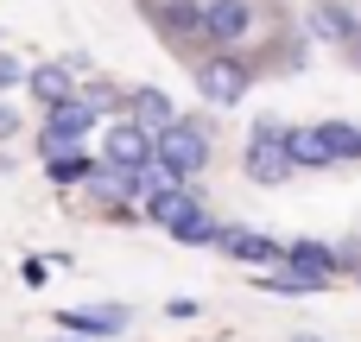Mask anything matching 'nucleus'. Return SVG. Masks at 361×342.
<instances>
[{"mask_svg":"<svg viewBox=\"0 0 361 342\" xmlns=\"http://www.w3.org/2000/svg\"><path fill=\"white\" fill-rule=\"evenodd\" d=\"M165 235H178L184 248H197V241H216V222L203 216V203H197V190H190V197H184V203H178V209L165 216Z\"/></svg>","mask_w":361,"mask_h":342,"instance_id":"8","label":"nucleus"},{"mask_svg":"<svg viewBox=\"0 0 361 342\" xmlns=\"http://www.w3.org/2000/svg\"><path fill=\"white\" fill-rule=\"evenodd\" d=\"M260 286H267V292H286V298L317 292V279H305V273H292V267H267V273H260Z\"/></svg>","mask_w":361,"mask_h":342,"instance_id":"16","label":"nucleus"},{"mask_svg":"<svg viewBox=\"0 0 361 342\" xmlns=\"http://www.w3.org/2000/svg\"><path fill=\"white\" fill-rule=\"evenodd\" d=\"M25 83H32V95H38L44 108H51V102H70V95H76V89H70V70H63V63H38Z\"/></svg>","mask_w":361,"mask_h":342,"instance_id":"13","label":"nucleus"},{"mask_svg":"<svg viewBox=\"0 0 361 342\" xmlns=\"http://www.w3.org/2000/svg\"><path fill=\"white\" fill-rule=\"evenodd\" d=\"M159 159H165L171 171H184V178H197V171L209 165V133H203L197 121H171V127L159 133Z\"/></svg>","mask_w":361,"mask_h":342,"instance_id":"2","label":"nucleus"},{"mask_svg":"<svg viewBox=\"0 0 361 342\" xmlns=\"http://www.w3.org/2000/svg\"><path fill=\"white\" fill-rule=\"evenodd\" d=\"M216 248H222V254H235V260H247V267H273V260L286 254V241L254 235V228H216Z\"/></svg>","mask_w":361,"mask_h":342,"instance_id":"5","label":"nucleus"},{"mask_svg":"<svg viewBox=\"0 0 361 342\" xmlns=\"http://www.w3.org/2000/svg\"><path fill=\"white\" fill-rule=\"evenodd\" d=\"M133 121L159 140V133L178 121V108H171V95H165V89H133Z\"/></svg>","mask_w":361,"mask_h":342,"instance_id":"10","label":"nucleus"},{"mask_svg":"<svg viewBox=\"0 0 361 342\" xmlns=\"http://www.w3.org/2000/svg\"><path fill=\"white\" fill-rule=\"evenodd\" d=\"M152 152H159V140H152L140 121H108V133H102V165H114V171H146Z\"/></svg>","mask_w":361,"mask_h":342,"instance_id":"1","label":"nucleus"},{"mask_svg":"<svg viewBox=\"0 0 361 342\" xmlns=\"http://www.w3.org/2000/svg\"><path fill=\"white\" fill-rule=\"evenodd\" d=\"M89 197H102V203L140 197V171H114V165H102V171H89Z\"/></svg>","mask_w":361,"mask_h":342,"instance_id":"12","label":"nucleus"},{"mask_svg":"<svg viewBox=\"0 0 361 342\" xmlns=\"http://www.w3.org/2000/svg\"><path fill=\"white\" fill-rule=\"evenodd\" d=\"M13 83H19V63H13V57H0V89H13Z\"/></svg>","mask_w":361,"mask_h":342,"instance_id":"21","label":"nucleus"},{"mask_svg":"<svg viewBox=\"0 0 361 342\" xmlns=\"http://www.w3.org/2000/svg\"><path fill=\"white\" fill-rule=\"evenodd\" d=\"M44 165H51V178H57V184H76V178L89 171V165H82L76 152H44Z\"/></svg>","mask_w":361,"mask_h":342,"instance_id":"19","label":"nucleus"},{"mask_svg":"<svg viewBox=\"0 0 361 342\" xmlns=\"http://www.w3.org/2000/svg\"><path fill=\"white\" fill-rule=\"evenodd\" d=\"M279 140H286V159H292V171H298V165H336V159L324 152V140H317V127H286Z\"/></svg>","mask_w":361,"mask_h":342,"instance_id":"11","label":"nucleus"},{"mask_svg":"<svg viewBox=\"0 0 361 342\" xmlns=\"http://www.w3.org/2000/svg\"><path fill=\"white\" fill-rule=\"evenodd\" d=\"M311 25H317L324 38H349V13H343V6H317V13H311Z\"/></svg>","mask_w":361,"mask_h":342,"instance_id":"18","label":"nucleus"},{"mask_svg":"<svg viewBox=\"0 0 361 342\" xmlns=\"http://www.w3.org/2000/svg\"><path fill=\"white\" fill-rule=\"evenodd\" d=\"M13 133H19V114H13V108L0 102V140H13Z\"/></svg>","mask_w":361,"mask_h":342,"instance_id":"20","label":"nucleus"},{"mask_svg":"<svg viewBox=\"0 0 361 342\" xmlns=\"http://www.w3.org/2000/svg\"><path fill=\"white\" fill-rule=\"evenodd\" d=\"M241 32H247V0H209V6H203V38L235 44Z\"/></svg>","mask_w":361,"mask_h":342,"instance_id":"9","label":"nucleus"},{"mask_svg":"<svg viewBox=\"0 0 361 342\" xmlns=\"http://www.w3.org/2000/svg\"><path fill=\"white\" fill-rule=\"evenodd\" d=\"M292 342H324V336H292Z\"/></svg>","mask_w":361,"mask_h":342,"instance_id":"22","label":"nucleus"},{"mask_svg":"<svg viewBox=\"0 0 361 342\" xmlns=\"http://www.w3.org/2000/svg\"><path fill=\"white\" fill-rule=\"evenodd\" d=\"M279 133H286L279 121H260V127H254V146H247V159H241L254 184H286V178H292V159H286V140H279Z\"/></svg>","mask_w":361,"mask_h":342,"instance_id":"3","label":"nucleus"},{"mask_svg":"<svg viewBox=\"0 0 361 342\" xmlns=\"http://www.w3.org/2000/svg\"><path fill=\"white\" fill-rule=\"evenodd\" d=\"M279 260H286L292 273L317 279V286H324V279L336 273V248H330V241H286V254H279Z\"/></svg>","mask_w":361,"mask_h":342,"instance_id":"7","label":"nucleus"},{"mask_svg":"<svg viewBox=\"0 0 361 342\" xmlns=\"http://www.w3.org/2000/svg\"><path fill=\"white\" fill-rule=\"evenodd\" d=\"M89 121H95V108H89L82 95H70V102H51V127H44V152H57V146L82 140V133H89Z\"/></svg>","mask_w":361,"mask_h":342,"instance_id":"4","label":"nucleus"},{"mask_svg":"<svg viewBox=\"0 0 361 342\" xmlns=\"http://www.w3.org/2000/svg\"><path fill=\"white\" fill-rule=\"evenodd\" d=\"M127 324V311L114 305V311H63V330H89V336H114Z\"/></svg>","mask_w":361,"mask_h":342,"instance_id":"15","label":"nucleus"},{"mask_svg":"<svg viewBox=\"0 0 361 342\" xmlns=\"http://www.w3.org/2000/svg\"><path fill=\"white\" fill-rule=\"evenodd\" d=\"M317 140H324L330 159H361V127H349V121H324Z\"/></svg>","mask_w":361,"mask_h":342,"instance_id":"14","label":"nucleus"},{"mask_svg":"<svg viewBox=\"0 0 361 342\" xmlns=\"http://www.w3.org/2000/svg\"><path fill=\"white\" fill-rule=\"evenodd\" d=\"M203 95H209V102H241V95H247V63L209 57V63H203Z\"/></svg>","mask_w":361,"mask_h":342,"instance_id":"6","label":"nucleus"},{"mask_svg":"<svg viewBox=\"0 0 361 342\" xmlns=\"http://www.w3.org/2000/svg\"><path fill=\"white\" fill-rule=\"evenodd\" d=\"M165 25H171V32H203V13H197L190 0H171V6H165Z\"/></svg>","mask_w":361,"mask_h":342,"instance_id":"17","label":"nucleus"}]
</instances>
